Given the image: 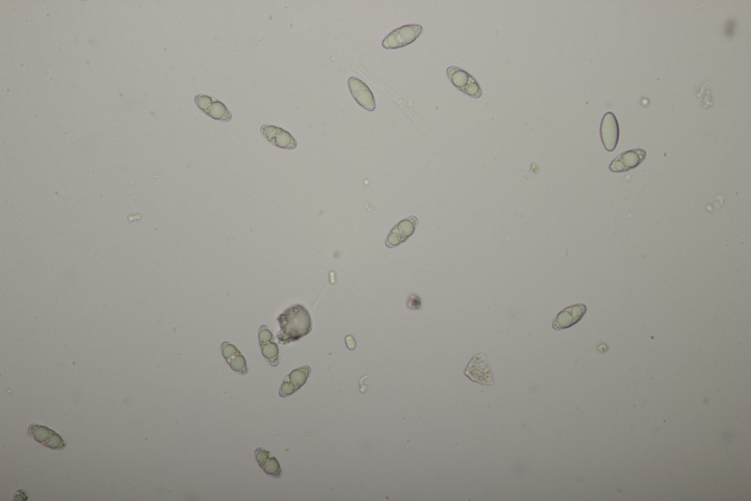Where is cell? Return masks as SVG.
Returning a JSON list of instances; mask_svg holds the SVG:
<instances>
[{
  "instance_id": "obj_16",
  "label": "cell",
  "mask_w": 751,
  "mask_h": 501,
  "mask_svg": "<svg viewBox=\"0 0 751 501\" xmlns=\"http://www.w3.org/2000/svg\"><path fill=\"white\" fill-rule=\"evenodd\" d=\"M254 456H256L257 462H258L259 467H261L265 473L272 478L282 476L281 466H280L279 460L275 458L268 451L262 448L257 449L256 451H254Z\"/></svg>"
},
{
  "instance_id": "obj_3",
  "label": "cell",
  "mask_w": 751,
  "mask_h": 501,
  "mask_svg": "<svg viewBox=\"0 0 751 501\" xmlns=\"http://www.w3.org/2000/svg\"><path fill=\"white\" fill-rule=\"evenodd\" d=\"M446 74L451 83L463 94L475 99L482 96V89L479 83L467 71L463 70L459 67L451 66L447 69Z\"/></svg>"
},
{
  "instance_id": "obj_15",
  "label": "cell",
  "mask_w": 751,
  "mask_h": 501,
  "mask_svg": "<svg viewBox=\"0 0 751 501\" xmlns=\"http://www.w3.org/2000/svg\"><path fill=\"white\" fill-rule=\"evenodd\" d=\"M221 351H222L224 359H226V361L228 362L233 371L239 372L240 374H247L248 368H247L246 359L235 345L228 343V341H224L222 345H221Z\"/></svg>"
},
{
  "instance_id": "obj_5",
  "label": "cell",
  "mask_w": 751,
  "mask_h": 501,
  "mask_svg": "<svg viewBox=\"0 0 751 501\" xmlns=\"http://www.w3.org/2000/svg\"><path fill=\"white\" fill-rule=\"evenodd\" d=\"M195 103L202 112L213 120L230 122L232 119V114L230 109L219 100L213 98L208 95L199 94L195 97Z\"/></svg>"
},
{
  "instance_id": "obj_9",
  "label": "cell",
  "mask_w": 751,
  "mask_h": 501,
  "mask_svg": "<svg viewBox=\"0 0 751 501\" xmlns=\"http://www.w3.org/2000/svg\"><path fill=\"white\" fill-rule=\"evenodd\" d=\"M348 86L352 97H353L355 101L361 105L362 109L367 110V111H374L376 109L374 94L364 81L357 78V77H349Z\"/></svg>"
},
{
  "instance_id": "obj_4",
  "label": "cell",
  "mask_w": 751,
  "mask_h": 501,
  "mask_svg": "<svg viewBox=\"0 0 751 501\" xmlns=\"http://www.w3.org/2000/svg\"><path fill=\"white\" fill-rule=\"evenodd\" d=\"M464 374L472 382L478 383L483 385H494V375L488 366L487 356L483 354H477L473 356L468 367L465 369Z\"/></svg>"
},
{
  "instance_id": "obj_11",
  "label": "cell",
  "mask_w": 751,
  "mask_h": 501,
  "mask_svg": "<svg viewBox=\"0 0 751 501\" xmlns=\"http://www.w3.org/2000/svg\"><path fill=\"white\" fill-rule=\"evenodd\" d=\"M418 220L415 217H410L401 220L395 225L388 235L385 244L388 248H395L408 240L415 231Z\"/></svg>"
},
{
  "instance_id": "obj_2",
  "label": "cell",
  "mask_w": 751,
  "mask_h": 501,
  "mask_svg": "<svg viewBox=\"0 0 751 501\" xmlns=\"http://www.w3.org/2000/svg\"><path fill=\"white\" fill-rule=\"evenodd\" d=\"M424 28L421 25H407L393 30L384 38L382 46L385 50H398L405 47L411 43L415 42L422 33Z\"/></svg>"
},
{
  "instance_id": "obj_14",
  "label": "cell",
  "mask_w": 751,
  "mask_h": 501,
  "mask_svg": "<svg viewBox=\"0 0 751 501\" xmlns=\"http://www.w3.org/2000/svg\"><path fill=\"white\" fill-rule=\"evenodd\" d=\"M259 345L261 353L272 366L279 364V349L274 341V336L267 326H261L259 330Z\"/></svg>"
},
{
  "instance_id": "obj_13",
  "label": "cell",
  "mask_w": 751,
  "mask_h": 501,
  "mask_svg": "<svg viewBox=\"0 0 751 501\" xmlns=\"http://www.w3.org/2000/svg\"><path fill=\"white\" fill-rule=\"evenodd\" d=\"M311 374L310 367L305 366L290 372L281 385L280 396L285 398L298 392L305 385Z\"/></svg>"
},
{
  "instance_id": "obj_7",
  "label": "cell",
  "mask_w": 751,
  "mask_h": 501,
  "mask_svg": "<svg viewBox=\"0 0 751 501\" xmlns=\"http://www.w3.org/2000/svg\"><path fill=\"white\" fill-rule=\"evenodd\" d=\"M262 137L277 148L294 150L297 141L287 131L275 125H264L261 127Z\"/></svg>"
},
{
  "instance_id": "obj_12",
  "label": "cell",
  "mask_w": 751,
  "mask_h": 501,
  "mask_svg": "<svg viewBox=\"0 0 751 501\" xmlns=\"http://www.w3.org/2000/svg\"><path fill=\"white\" fill-rule=\"evenodd\" d=\"M586 312L587 307L585 304H576L565 308L553 321V328L556 330H567L580 322Z\"/></svg>"
},
{
  "instance_id": "obj_8",
  "label": "cell",
  "mask_w": 751,
  "mask_h": 501,
  "mask_svg": "<svg viewBox=\"0 0 751 501\" xmlns=\"http://www.w3.org/2000/svg\"><path fill=\"white\" fill-rule=\"evenodd\" d=\"M645 158H646V151L642 149L624 151L612 160L609 165V171L616 173L631 171L640 165Z\"/></svg>"
},
{
  "instance_id": "obj_17",
  "label": "cell",
  "mask_w": 751,
  "mask_h": 501,
  "mask_svg": "<svg viewBox=\"0 0 751 501\" xmlns=\"http://www.w3.org/2000/svg\"><path fill=\"white\" fill-rule=\"evenodd\" d=\"M409 308H413V310H418L421 307V300L417 295H411L408 302Z\"/></svg>"
},
{
  "instance_id": "obj_1",
  "label": "cell",
  "mask_w": 751,
  "mask_h": 501,
  "mask_svg": "<svg viewBox=\"0 0 751 501\" xmlns=\"http://www.w3.org/2000/svg\"><path fill=\"white\" fill-rule=\"evenodd\" d=\"M280 333L277 335L279 343L287 344L299 341L312 330L311 315L302 305L292 306L277 318Z\"/></svg>"
},
{
  "instance_id": "obj_10",
  "label": "cell",
  "mask_w": 751,
  "mask_h": 501,
  "mask_svg": "<svg viewBox=\"0 0 751 501\" xmlns=\"http://www.w3.org/2000/svg\"><path fill=\"white\" fill-rule=\"evenodd\" d=\"M619 125L616 116L612 112H607L602 119L600 136L602 143L608 151L616 150L619 141Z\"/></svg>"
},
{
  "instance_id": "obj_6",
  "label": "cell",
  "mask_w": 751,
  "mask_h": 501,
  "mask_svg": "<svg viewBox=\"0 0 751 501\" xmlns=\"http://www.w3.org/2000/svg\"><path fill=\"white\" fill-rule=\"evenodd\" d=\"M28 434L36 442L46 448L54 449V451H63L66 448L64 439L55 431L45 426L32 424L28 426Z\"/></svg>"
}]
</instances>
